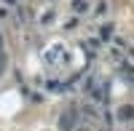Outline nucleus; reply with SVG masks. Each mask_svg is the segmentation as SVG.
<instances>
[{
  "label": "nucleus",
  "mask_w": 134,
  "mask_h": 131,
  "mask_svg": "<svg viewBox=\"0 0 134 131\" xmlns=\"http://www.w3.org/2000/svg\"><path fill=\"white\" fill-rule=\"evenodd\" d=\"M0 46H3V43H0Z\"/></svg>",
  "instance_id": "0eeeda50"
},
{
  "label": "nucleus",
  "mask_w": 134,
  "mask_h": 131,
  "mask_svg": "<svg viewBox=\"0 0 134 131\" xmlns=\"http://www.w3.org/2000/svg\"><path fill=\"white\" fill-rule=\"evenodd\" d=\"M75 118H78V115H75L72 110H67V112L62 115V131H70V128H72V123H75Z\"/></svg>",
  "instance_id": "f03ea898"
},
{
  "label": "nucleus",
  "mask_w": 134,
  "mask_h": 131,
  "mask_svg": "<svg viewBox=\"0 0 134 131\" xmlns=\"http://www.w3.org/2000/svg\"><path fill=\"white\" fill-rule=\"evenodd\" d=\"M110 35H113V27H110V24L102 27V38H110Z\"/></svg>",
  "instance_id": "20e7f679"
},
{
  "label": "nucleus",
  "mask_w": 134,
  "mask_h": 131,
  "mask_svg": "<svg viewBox=\"0 0 134 131\" xmlns=\"http://www.w3.org/2000/svg\"><path fill=\"white\" fill-rule=\"evenodd\" d=\"M118 121H134V107L131 104L118 107Z\"/></svg>",
  "instance_id": "f257e3e1"
},
{
  "label": "nucleus",
  "mask_w": 134,
  "mask_h": 131,
  "mask_svg": "<svg viewBox=\"0 0 134 131\" xmlns=\"http://www.w3.org/2000/svg\"><path fill=\"white\" fill-rule=\"evenodd\" d=\"M3 70H5V56L0 53V75H3Z\"/></svg>",
  "instance_id": "39448f33"
},
{
  "label": "nucleus",
  "mask_w": 134,
  "mask_h": 131,
  "mask_svg": "<svg viewBox=\"0 0 134 131\" xmlns=\"http://www.w3.org/2000/svg\"><path fill=\"white\" fill-rule=\"evenodd\" d=\"M129 53H131V59H134V48H129Z\"/></svg>",
  "instance_id": "423d86ee"
},
{
  "label": "nucleus",
  "mask_w": 134,
  "mask_h": 131,
  "mask_svg": "<svg viewBox=\"0 0 134 131\" xmlns=\"http://www.w3.org/2000/svg\"><path fill=\"white\" fill-rule=\"evenodd\" d=\"M86 8H88V3H86V0H72V11H75V14H83Z\"/></svg>",
  "instance_id": "7ed1b4c3"
}]
</instances>
